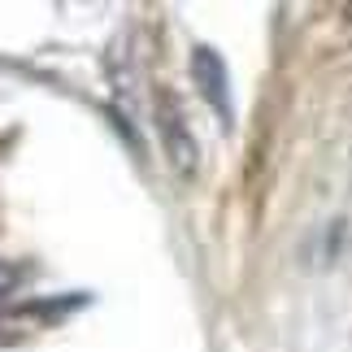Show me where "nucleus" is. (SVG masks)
Returning a JSON list of instances; mask_svg holds the SVG:
<instances>
[{"label":"nucleus","mask_w":352,"mask_h":352,"mask_svg":"<svg viewBox=\"0 0 352 352\" xmlns=\"http://www.w3.org/2000/svg\"><path fill=\"white\" fill-rule=\"evenodd\" d=\"M192 78H196V91L205 96V104L218 113L222 131H231V122H235L231 74H226V61L218 57V48H209V44H196L192 48Z\"/></svg>","instance_id":"nucleus-1"},{"label":"nucleus","mask_w":352,"mask_h":352,"mask_svg":"<svg viewBox=\"0 0 352 352\" xmlns=\"http://www.w3.org/2000/svg\"><path fill=\"white\" fill-rule=\"evenodd\" d=\"M157 126H161V148H166L170 166L183 174V179H192L196 174V135L187 131V118H183V104L170 96V91H161L157 96Z\"/></svg>","instance_id":"nucleus-2"},{"label":"nucleus","mask_w":352,"mask_h":352,"mask_svg":"<svg viewBox=\"0 0 352 352\" xmlns=\"http://www.w3.org/2000/svg\"><path fill=\"white\" fill-rule=\"evenodd\" d=\"M13 283H18V270H13V265H0V300L13 292Z\"/></svg>","instance_id":"nucleus-3"}]
</instances>
